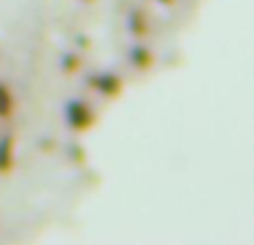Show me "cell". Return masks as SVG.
Wrapping results in <instances>:
<instances>
[{"instance_id":"cell-1","label":"cell","mask_w":254,"mask_h":245,"mask_svg":"<svg viewBox=\"0 0 254 245\" xmlns=\"http://www.w3.org/2000/svg\"><path fill=\"white\" fill-rule=\"evenodd\" d=\"M63 116L71 131L76 134H85L98 122V114L92 107V103L83 101V98H69L63 107Z\"/></svg>"},{"instance_id":"cell-2","label":"cell","mask_w":254,"mask_h":245,"mask_svg":"<svg viewBox=\"0 0 254 245\" xmlns=\"http://www.w3.org/2000/svg\"><path fill=\"white\" fill-rule=\"evenodd\" d=\"M87 85H89V89H92V92H96L98 96L107 98V101L119 98L121 94H123V89H125L123 78H121L119 74H114V71H110V69H103V71H94V74H89Z\"/></svg>"},{"instance_id":"cell-3","label":"cell","mask_w":254,"mask_h":245,"mask_svg":"<svg viewBox=\"0 0 254 245\" xmlns=\"http://www.w3.org/2000/svg\"><path fill=\"white\" fill-rule=\"evenodd\" d=\"M16 167V138L2 136L0 138V176H9Z\"/></svg>"},{"instance_id":"cell-4","label":"cell","mask_w":254,"mask_h":245,"mask_svg":"<svg viewBox=\"0 0 254 245\" xmlns=\"http://www.w3.org/2000/svg\"><path fill=\"white\" fill-rule=\"evenodd\" d=\"M129 62H131V65H134L138 71L152 69V65H154V54H152V49H149L147 45H143V43L131 45V47H129Z\"/></svg>"},{"instance_id":"cell-5","label":"cell","mask_w":254,"mask_h":245,"mask_svg":"<svg viewBox=\"0 0 254 245\" xmlns=\"http://www.w3.org/2000/svg\"><path fill=\"white\" fill-rule=\"evenodd\" d=\"M127 29L134 38H145L149 34V18L143 9H131L127 16Z\"/></svg>"},{"instance_id":"cell-6","label":"cell","mask_w":254,"mask_h":245,"mask_svg":"<svg viewBox=\"0 0 254 245\" xmlns=\"http://www.w3.org/2000/svg\"><path fill=\"white\" fill-rule=\"evenodd\" d=\"M16 112V96L7 83H0V121H9Z\"/></svg>"},{"instance_id":"cell-7","label":"cell","mask_w":254,"mask_h":245,"mask_svg":"<svg viewBox=\"0 0 254 245\" xmlns=\"http://www.w3.org/2000/svg\"><path fill=\"white\" fill-rule=\"evenodd\" d=\"M80 65H83V61H80V56L76 52H67L61 56V69L65 74H76L80 69Z\"/></svg>"},{"instance_id":"cell-8","label":"cell","mask_w":254,"mask_h":245,"mask_svg":"<svg viewBox=\"0 0 254 245\" xmlns=\"http://www.w3.org/2000/svg\"><path fill=\"white\" fill-rule=\"evenodd\" d=\"M156 2H158V4H172L174 0H156Z\"/></svg>"},{"instance_id":"cell-9","label":"cell","mask_w":254,"mask_h":245,"mask_svg":"<svg viewBox=\"0 0 254 245\" xmlns=\"http://www.w3.org/2000/svg\"><path fill=\"white\" fill-rule=\"evenodd\" d=\"M80 2H87V4H92V2H96V0H80Z\"/></svg>"}]
</instances>
